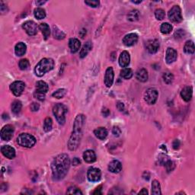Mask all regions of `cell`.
<instances>
[{"label": "cell", "mask_w": 195, "mask_h": 195, "mask_svg": "<svg viewBox=\"0 0 195 195\" xmlns=\"http://www.w3.org/2000/svg\"><path fill=\"white\" fill-rule=\"evenodd\" d=\"M70 159L67 154H60L54 158L51 164L52 176L54 181H60L69 172Z\"/></svg>", "instance_id": "6da1fadb"}, {"label": "cell", "mask_w": 195, "mask_h": 195, "mask_svg": "<svg viewBox=\"0 0 195 195\" xmlns=\"http://www.w3.org/2000/svg\"><path fill=\"white\" fill-rule=\"evenodd\" d=\"M85 121V117L83 114H78L75 119L73 133L68 142V147L71 151L76 150L79 145L82 136H83V130Z\"/></svg>", "instance_id": "7a4b0ae2"}, {"label": "cell", "mask_w": 195, "mask_h": 195, "mask_svg": "<svg viewBox=\"0 0 195 195\" xmlns=\"http://www.w3.org/2000/svg\"><path fill=\"white\" fill-rule=\"evenodd\" d=\"M54 67V61L51 58H44L35 66L36 76L41 77L47 72L52 70Z\"/></svg>", "instance_id": "3957f363"}, {"label": "cell", "mask_w": 195, "mask_h": 195, "mask_svg": "<svg viewBox=\"0 0 195 195\" xmlns=\"http://www.w3.org/2000/svg\"><path fill=\"white\" fill-rule=\"evenodd\" d=\"M17 143L19 146L25 148H31L35 145L36 139L29 133H21L17 138Z\"/></svg>", "instance_id": "277c9868"}, {"label": "cell", "mask_w": 195, "mask_h": 195, "mask_svg": "<svg viewBox=\"0 0 195 195\" xmlns=\"http://www.w3.org/2000/svg\"><path fill=\"white\" fill-rule=\"evenodd\" d=\"M67 112V108L63 104H56L53 108V113H54V116H55L56 121H58L59 124L63 125L66 122V117L65 114Z\"/></svg>", "instance_id": "5b68a950"}, {"label": "cell", "mask_w": 195, "mask_h": 195, "mask_svg": "<svg viewBox=\"0 0 195 195\" xmlns=\"http://www.w3.org/2000/svg\"><path fill=\"white\" fill-rule=\"evenodd\" d=\"M169 20L174 23H180L183 20L181 10L178 6H174L171 8L168 13Z\"/></svg>", "instance_id": "8992f818"}, {"label": "cell", "mask_w": 195, "mask_h": 195, "mask_svg": "<svg viewBox=\"0 0 195 195\" xmlns=\"http://www.w3.org/2000/svg\"><path fill=\"white\" fill-rule=\"evenodd\" d=\"M159 92L155 88H150L146 91L144 94V100L148 105H154L158 99Z\"/></svg>", "instance_id": "52a82bcc"}, {"label": "cell", "mask_w": 195, "mask_h": 195, "mask_svg": "<svg viewBox=\"0 0 195 195\" xmlns=\"http://www.w3.org/2000/svg\"><path fill=\"white\" fill-rule=\"evenodd\" d=\"M14 131V126L11 124H7V125L3 126L2 129L1 130V133H0L1 139L4 141H9L12 138Z\"/></svg>", "instance_id": "ba28073f"}, {"label": "cell", "mask_w": 195, "mask_h": 195, "mask_svg": "<svg viewBox=\"0 0 195 195\" xmlns=\"http://www.w3.org/2000/svg\"><path fill=\"white\" fill-rule=\"evenodd\" d=\"M25 88V84L22 81H15L10 85V90L12 91L14 95L18 97L23 93Z\"/></svg>", "instance_id": "9c48e42d"}, {"label": "cell", "mask_w": 195, "mask_h": 195, "mask_svg": "<svg viewBox=\"0 0 195 195\" xmlns=\"http://www.w3.org/2000/svg\"><path fill=\"white\" fill-rule=\"evenodd\" d=\"M22 28L29 36H34L37 35V30H38L37 25L33 21H28L25 22L23 25H22Z\"/></svg>", "instance_id": "30bf717a"}, {"label": "cell", "mask_w": 195, "mask_h": 195, "mask_svg": "<svg viewBox=\"0 0 195 195\" xmlns=\"http://www.w3.org/2000/svg\"><path fill=\"white\" fill-rule=\"evenodd\" d=\"M87 178L88 181L92 182H97L100 181L102 178V172L99 169L97 168H90L87 172Z\"/></svg>", "instance_id": "8fae6325"}, {"label": "cell", "mask_w": 195, "mask_h": 195, "mask_svg": "<svg viewBox=\"0 0 195 195\" xmlns=\"http://www.w3.org/2000/svg\"><path fill=\"white\" fill-rule=\"evenodd\" d=\"M146 50L150 54H155L159 50V41L157 39L150 40L146 42Z\"/></svg>", "instance_id": "7c38bea8"}, {"label": "cell", "mask_w": 195, "mask_h": 195, "mask_svg": "<svg viewBox=\"0 0 195 195\" xmlns=\"http://www.w3.org/2000/svg\"><path fill=\"white\" fill-rule=\"evenodd\" d=\"M138 41V36L134 33L128 34L123 38V44L126 47H131Z\"/></svg>", "instance_id": "4fadbf2b"}, {"label": "cell", "mask_w": 195, "mask_h": 195, "mask_svg": "<svg viewBox=\"0 0 195 195\" xmlns=\"http://www.w3.org/2000/svg\"><path fill=\"white\" fill-rule=\"evenodd\" d=\"M114 69L112 67H108L106 69L105 75V84L107 88L112 87L113 83H114Z\"/></svg>", "instance_id": "5bb4252c"}, {"label": "cell", "mask_w": 195, "mask_h": 195, "mask_svg": "<svg viewBox=\"0 0 195 195\" xmlns=\"http://www.w3.org/2000/svg\"><path fill=\"white\" fill-rule=\"evenodd\" d=\"M1 152L5 157L9 159H12L15 157V150L10 146H3L1 148Z\"/></svg>", "instance_id": "9a60e30c"}, {"label": "cell", "mask_w": 195, "mask_h": 195, "mask_svg": "<svg viewBox=\"0 0 195 195\" xmlns=\"http://www.w3.org/2000/svg\"><path fill=\"white\" fill-rule=\"evenodd\" d=\"M177 51L173 48L169 47L166 50V54H165V61L168 64L174 63L177 59Z\"/></svg>", "instance_id": "2e32d148"}, {"label": "cell", "mask_w": 195, "mask_h": 195, "mask_svg": "<svg viewBox=\"0 0 195 195\" xmlns=\"http://www.w3.org/2000/svg\"><path fill=\"white\" fill-rule=\"evenodd\" d=\"M131 63V56L127 51H123L119 57V64L121 67H126Z\"/></svg>", "instance_id": "e0dca14e"}, {"label": "cell", "mask_w": 195, "mask_h": 195, "mask_svg": "<svg viewBox=\"0 0 195 195\" xmlns=\"http://www.w3.org/2000/svg\"><path fill=\"white\" fill-rule=\"evenodd\" d=\"M121 169H122V164L118 160H113L109 163L108 170L112 173H119Z\"/></svg>", "instance_id": "ac0fdd59"}, {"label": "cell", "mask_w": 195, "mask_h": 195, "mask_svg": "<svg viewBox=\"0 0 195 195\" xmlns=\"http://www.w3.org/2000/svg\"><path fill=\"white\" fill-rule=\"evenodd\" d=\"M193 95V90L191 86H186L181 90V96L183 98V100L185 101L186 102H190L192 98Z\"/></svg>", "instance_id": "d6986e66"}, {"label": "cell", "mask_w": 195, "mask_h": 195, "mask_svg": "<svg viewBox=\"0 0 195 195\" xmlns=\"http://www.w3.org/2000/svg\"><path fill=\"white\" fill-rule=\"evenodd\" d=\"M83 159L87 163H93L96 161V155L93 150H86L83 153Z\"/></svg>", "instance_id": "ffe728a7"}, {"label": "cell", "mask_w": 195, "mask_h": 195, "mask_svg": "<svg viewBox=\"0 0 195 195\" xmlns=\"http://www.w3.org/2000/svg\"><path fill=\"white\" fill-rule=\"evenodd\" d=\"M69 47L72 54L78 52L81 47V42L76 38H71L69 40Z\"/></svg>", "instance_id": "44dd1931"}, {"label": "cell", "mask_w": 195, "mask_h": 195, "mask_svg": "<svg viewBox=\"0 0 195 195\" xmlns=\"http://www.w3.org/2000/svg\"><path fill=\"white\" fill-rule=\"evenodd\" d=\"M136 79L139 82H141V83H145L148 80V73H147L146 69H138L136 73Z\"/></svg>", "instance_id": "7402d4cb"}, {"label": "cell", "mask_w": 195, "mask_h": 195, "mask_svg": "<svg viewBox=\"0 0 195 195\" xmlns=\"http://www.w3.org/2000/svg\"><path fill=\"white\" fill-rule=\"evenodd\" d=\"M27 50V46L25 43L23 42H19L15 45V52L18 56H21L25 55V54L26 53Z\"/></svg>", "instance_id": "603a6c76"}, {"label": "cell", "mask_w": 195, "mask_h": 195, "mask_svg": "<svg viewBox=\"0 0 195 195\" xmlns=\"http://www.w3.org/2000/svg\"><path fill=\"white\" fill-rule=\"evenodd\" d=\"M94 134L95 135V136L99 140H105L106 137H107V131L106 130V128L105 127H98L97 128L96 130L94 131Z\"/></svg>", "instance_id": "cb8c5ba5"}, {"label": "cell", "mask_w": 195, "mask_h": 195, "mask_svg": "<svg viewBox=\"0 0 195 195\" xmlns=\"http://www.w3.org/2000/svg\"><path fill=\"white\" fill-rule=\"evenodd\" d=\"M49 86L45 82L38 81L36 83V92H40V93L46 94L48 92Z\"/></svg>", "instance_id": "d4e9b609"}, {"label": "cell", "mask_w": 195, "mask_h": 195, "mask_svg": "<svg viewBox=\"0 0 195 195\" xmlns=\"http://www.w3.org/2000/svg\"><path fill=\"white\" fill-rule=\"evenodd\" d=\"M92 49V43L91 41H88L85 43L83 45V48L81 49V51H80V57L84 58L87 55H88V53L90 52L91 50Z\"/></svg>", "instance_id": "484cf974"}, {"label": "cell", "mask_w": 195, "mask_h": 195, "mask_svg": "<svg viewBox=\"0 0 195 195\" xmlns=\"http://www.w3.org/2000/svg\"><path fill=\"white\" fill-rule=\"evenodd\" d=\"M39 28L41 31L44 40H47L50 35V29L49 25L46 23H41L39 26Z\"/></svg>", "instance_id": "4316f807"}, {"label": "cell", "mask_w": 195, "mask_h": 195, "mask_svg": "<svg viewBox=\"0 0 195 195\" xmlns=\"http://www.w3.org/2000/svg\"><path fill=\"white\" fill-rule=\"evenodd\" d=\"M184 51L185 54H193L194 53V44L192 40H188L184 47Z\"/></svg>", "instance_id": "83f0119b"}, {"label": "cell", "mask_w": 195, "mask_h": 195, "mask_svg": "<svg viewBox=\"0 0 195 195\" xmlns=\"http://www.w3.org/2000/svg\"><path fill=\"white\" fill-rule=\"evenodd\" d=\"M21 107H22V105H21V102L20 101H14L12 104V112H13V114H19L21 110Z\"/></svg>", "instance_id": "f1b7e54d"}, {"label": "cell", "mask_w": 195, "mask_h": 195, "mask_svg": "<svg viewBox=\"0 0 195 195\" xmlns=\"http://www.w3.org/2000/svg\"><path fill=\"white\" fill-rule=\"evenodd\" d=\"M140 12L138 10L133 9L131 10L127 15V19L131 21H136L139 19Z\"/></svg>", "instance_id": "f546056e"}, {"label": "cell", "mask_w": 195, "mask_h": 195, "mask_svg": "<svg viewBox=\"0 0 195 195\" xmlns=\"http://www.w3.org/2000/svg\"><path fill=\"white\" fill-rule=\"evenodd\" d=\"M152 194L155 195H159L161 193V186L159 182L156 180H154L152 183Z\"/></svg>", "instance_id": "4dcf8cb0"}, {"label": "cell", "mask_w": 195, "mask_h": 195, "mask_svg": "<svg viewBox=\"0 0 195 195\" xmlns=\"http://www.w3.org/2000/svg\"><path fill=\"white\" fill-rule=\"evenodd\" d=\"M121 76L124 79H130L133 76V71L130 68H124L121 70Z\"/></svg>", "instance_id": "1f68e13d"}, {"label": "cell", "mask_w": 195, "mask_h": 195, "mask_svg": "<svg viewBox=\"0 0 195 195\" xmlns=\"http://www.w3.org/2000/svg\"><path fill=\"white\" fill-rule=\"evenodd\" d=\"M34 14H35V18L38 20L44 19V18L46 17L45 10L42 8H35V11H34Z\"/></svg>", "instance_id": "d6a6232c"}, {"label": "cell", "mask_w": 195, "mask_h": 195, "mask_svg": "<svg viewBox=\"0 0 195 195\" xmlns=\"http://www.w3.org/2000/svg\"><path fill=\"white\" fill-rule=\"evenodd\" d=\"M172 28H172V26L170 24L165 22V23L162 24V25H161L160 27V31L162 34H164V35H167V34H169L172 31Z\"/></svg>", "instance_id": "836d02e7"}, {"label": "cell", "mask_w": 195, "mask_h": 195, "mask_svg": "<svg viewBox=\"0 0 195 195\" xmlns=\"http://www.w3.org/2000/svg\"><path fill=\"white\" fill-rule=\"evenodd\" d=\"M53 34H54V37H55V38L58 39V40H62V39L65 38V37H66V35L63 33L62 31L58 29V28L56 26H54Z\"/></svg>", "instance_id": "e575fe53"}, {"label": "cell", "mask_w": 195, "mask_h": 195, "mask_svg": "<svg viewBox=\"0 0 195 195\" xmlns=\"http://www.w3.org/2000/svg\"><path fill=\"white\" fill-rule=\"evenodd\" d=\"M53 126V121L50 117H47L44 120V131L45 132H49L52 130Z\"/></svg>", "instance_id": "d590c367"}, {"label": "cell", "mask_w": 195, "mask_h": 195, "mask_svg": "<svg viewBox=\"0 0 195 195\" xmlns=\"http://www.w3.org/2000/svg\"><path fill=\"white\" fill-rule=\"evenodd\" d=\"M66 92L67 91H66V89H65V88H59V89L56 90V92H54L52 94V96L57 99H60L66 95Z\"/></svg>", "instance_id": "8d00e7d4"}, {"label": "cell", "mask_w": 195, "mask_h": 195, "mask_svg": "<svg viewBox=\"0 0 195 195\" xmlns=\"http://www.w3.org/2000/svg\"><path fill=\"white\" fill-rule=\"evenodd\" d=\"M162 78H163L164 82L166 84H171L174 80V76L170 72H165V73H164L163 75H162Z\"/></svg>", "instance_id": "74e56055"}, {"label": "cell", "mask_w": 195, "mask_h": 195, "mask_svg": "<svg viewBox=\"0 0 195 195\" xmlns=\"http://www.w3.org/2000/svg\"><path fill=\"white\" fill-rule=\"evenodd\" d=\"M18 66H19V68L21 70H27L30 67V62L28 61V59H22L19 61Z\"/></svg>", "instance_id": "f35d334b"}, {"label": "cell", "mask_w": 195, "mask_h": 195, "mask_svg": "<svg viewBox=\"0 0 195 195\" xmlns=\"http://www.w3.org/2000/svg\"><path fill=\"white\" fill-rule=\"evenodd\" d=\"M164 165H165V169H166L167 172H169H169H172V171L175 169V163H174L173 161L170 159L168 160L167 162L164 164Z\"/></svg>", "instance_id": "ab89813d"}, {"label": "cell", "mask_w": 195, "mask_h": 195, "mask_svg": "<svg viewBox=\"0 0 195 195\" xmlns=\"http://www.w3.org/2000/svg\"><path fill=\"white\" fill-rule=\"evenodd\" d=\"M155 16L157 20H162L165 18V12L162 8H158L155 11Z\"/></svg>", "instance_id": "60d3db41"}, {"label": "cell", "mask_w": 195, "mask_h": 195, "mask_svg": "<svg viewBox=\"0 0 195 195\" xmlns=\"http://www.w3.org/2000/svg\"><path fill=\"white\" fill-rule=\"evenodd\" d=\"M66 193L68 194H83V192L80 191V189H78L76 186H72V187L68 188V191Z\"/></svg>", "instance_id": "b9f144b4"}, {"label": "cell", "mask_w": 195, "mask_h": 195, "mask_svg": "<svg viewBox=\"0 0 195 195\" xmlns=\"http://www.w3.org/2000/svg\"><path fill=\"white\" fill-rule=\"evenodd\" d=\"M185 36V31L182 29H179V30L176 31L174 34V37L176 40H180V39L184 38Z\"/></svg>", "instance_id": "7bdbcfd3"}, {"label": "cell", "mask_w": 195, "mask_h": 195, "mask_svg": "<svg viewBox=\"0 0 195 195\" xmlns=\"http://www.w3.org/2000/svg\"><path fill=\"white\" fill-rule=\"evenodd\" d=\"M85 3L92 8H97L100 5V2L99 1H85Z\"/></svg>", "instance_id": "ee69618b"}, {"label": "cell", "mask_w": 195, "mask_h": 195, "mask_svg": "<svg viewBox=\"0 0 195 195\" xmlns=\"http://www.w3.org/2000/svg\"><path fill=\"white\" fill-rule=\"evenodd\" d=\"M34 95H35V97L37 99V100L40 101V102H43V101H44V99H45V94L35 92V93L34 94Z\"/></svg>", "instance_id": "f6af8a7d"}, {"label": "cell", "mask_w": 195, "mask_h": 195, "mask_svg": "<svg viewBox=\"0 0 195 195\" xmlns=\"http://www.w3.org/2000/svg\"><path fill=\"white\" fill-rule=\"evenodd\" d=\"M112 133L114 136H119L121 134V130L120 129L119 126H114L112 129Z\"/></svg>", "instance_id": "bcb514c9"}, {"label": "cell", "mask_w": 195, "mask_h": 195, "mask_svg": "<svg viewBox=\"0 0 195 195\" xmlns=\"http://www.w3.org/2000/svg\"><path fill=\"white\" fill-rule=\"evenodd\" d=\"M40 108V105L38 103H36V102H33L32 104H31L30 109L31 112H37Z\"/></svg>", "instance_id": "7dc6e473"}, {"label": "cell", "mask_w": 195, "mask_h": 195, "mask_svg": "<svg viewBox=\"0 0 195 195\" xmlns=\"http://www.w3.org/2000/svg\"><path fill=\"white\" fill-rule=\"evenodd\" d=\"M159 160L160 164L164 165V164H165V162L169 160V157L166 156L165 155H160L159 156Z\"/></svg>", "instance_id": "c3c4849f"}, {"label": "cell", "mask_w": 195, "mask_h": 195, "mask_svg": "<svg viewBox=\"0 0 195 195\" xmlns=\"http://www.w3.org/2000/svg\"><path fill=\"white\" fill-rule=\"evenodd\" d=\"M102 115L104 116V117H107V116L110 114V110H109L108 108H107V107H104V108L102 109Z\"/></svg>", "instance_id": "681fc988"}, {"label": "cell", "mask_w": 195, "mask_h": 195, "mask_svg": "<svg viewBox=\"0 0 195 195\" xmlns=\"http://www.w3.org/2000/svg\"><path fill=\"white\" fill-rule=\"evenodd\" d=\"M172 146H173L174 150H178L180 146V141L178 140H174L173 142V144H172Z\"/></svg>", "instance_id": "f907efd6"}, {"label": "cell", "mask_w": 195, "mask_h": 195, "mask_svg": "<svg viewBox=\"0 0 195 195\" xmlns=\"http://www.w3.org/2000/svg\"><path fill=\"white\" fill-rule=\"evenodd\" d=\"M117 109H118V110L120 111V112H123V111L124 110V108H125V107H124V103H122V102H117Z\"/></svg>", "instance_id": "816d5d0a"}, {"label": "cell", "mask_w": 195, "mask_h": 195, "mask_svg": "<svg viewBox=\"0 0 195 195\" xmlns=\"http://www.w3.org/2000/svg\"><path fill=\"white\" fill-rule=\"evenodd\" d=\"M79 164H81V160L78 158H74L73 160V165L76 166V165H78Z\"/></svg>", "instance_id": "f5cc1de1"}, {"label": "cell", "mask_w": 195, "mask_h": 195, "mask_svg": "<svg viewBox=\"0 0 195 195\" xmlns=\"http://www.w3.org/2000/svg\"><path fill=\"white\" fill-rule=\"evenodd\" d=\"M101 188H102V186H99L98 188H96V190L93 192V194H102V192L101 191V190H102Z\"/></svg>", "instance_id": "db71d44e"}, {"label": "cell", "mask_w": 195, "mask_h": 195, "mask_svg": "<svg viewBox=\"0 0 195 195\" xmlns=\"http://www.w3.org/2000/svg\"><path fill=\"white\" fill-rule=\"evenodd\" d=\"M139 194H148V191L146 188H143L142 191H140L139 192Z\"/></svg>", "instance_id": "11a10c76"}, {"label": "cell", "mask_w": 195, "mask_h": 195, "mask_svg": "<svg viewBox=\"0 0 195 195\" xmlns=\"http://www.w3.org/2000/svg\"><path fill=\"white\" fill-rule=\"evenodd\" d=\"M46 2V1H43V2H39V1H37L36 2V4L38 5V6H40V5H43L44 4V3Z\"/></svg>", "instance_id": "9f6ffc18"}, {"label": "cell", "mask_w": 195, "mask_h": 195, "mask_svg": "<svg viewBox=\"0 0 195 195\" xmlns=\"http://www.w3.org/2000/svg\"><path fill=\"white\" fill-rule=\"evenodd\" d=\"M133 3H135V4H140V3L142 2L141 0H140V1H131Z\"/></svg>", "instance_id": "6f0895ef"}]
</instances>
